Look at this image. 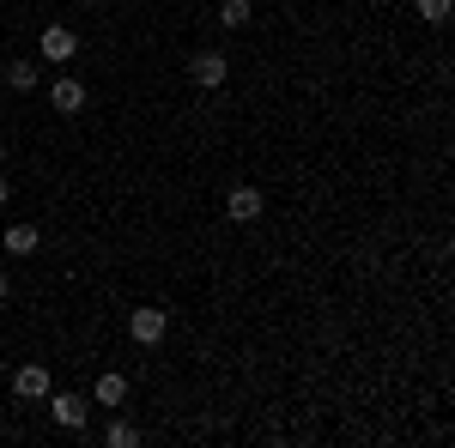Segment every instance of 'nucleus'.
Segmentation results:
<instances>
[{
  "instance_id": "obj_1",
  "label": "nucleus",
  "mask_w": 455,
  "mask_h": 448,
  "mask_svg": "<svg viewBox=\"0 0 455 448\" xmlns=\"http://www.w3.org/2000/svg\"><path fill=\"white\" fill-rule=\"evenodd\" d=\"M225 73H231V61H225L219 49H201V55L188 61V79H195L201 91H219V85H225Z\"/></svg>"
},
{
  "instance_id": "obj_2",
  "label": "nucleus",
  "mask_w": 455,
  "mask_h": 448,
  "mask_svg": "<svg viewBox=\"0 0 455 448\" xmlns=\"http://www.w3.org/2000/svg\"><path fill=\"white\" fill-rule=\"evenodd\" d=\"M261 212H267V194L261 188H231L225 194V218H237V224H255Z\"/></svg>"
},
{
  "instance_id": "obj_3",
  "label": "nucleus",
  "mask_w": 455,
  "mask_h": 448,
  "mask_svg": "<svg viewBox=\"0 0 455 448\" xmlns=\"http://www.w3.org/2000/svg\"><path fill=\"white\" fill-rule=\"evenodd\" d=\"M49 104H55V115H79V109H85V85H79V79H55V85H49Z\"/></svg>"
},
{
  "instance_id": "obj_4",
  "label": "nucleus",
  "mask_w": 455,
  "mask_h": 448,
  "mask_svg": "<svg viewBox=\"0 0 455 448\" xmlns=\"http://www.w3.org/2000/svg\"><path fill=\"white\" fill-rule=\"evenodd\" d=\"M12 394H19V400H49V370H43V364L12 370Z\"/></svg>"
},
{
  "instance_id": "obj_5",
  "label": "nucleus",
  "mask_w": 455,
  "mask_h": 448,
  "mask_svg": "<svg viewBox=\"0 0 455 448\" xmlns=\"http://www.w3.org/2000/svg\"><path fill=\"white\" fill-rule=\"evenodd\" d=\"M73 55H79V36L68 25H49L43 31V61H73Z\"/></svg>"
},
{
  "instance_id": "obj_6",
  "label": "nucleus",
  "mask_w": 455,
  "mask_h": 448,
  "mask_svg": "<svg viewBox=\"0 0 455 448\" xmlns=\"http://www.w3.org/2000/svg\"><path fill=\"white\" fill-rule=\"evenodd\" d=\"M128 334H134L140 345H158L164 340V310H134L128 315Z\"/></svg>"
},
{
  "instance_id": "obj_7",
  "label": "nucleus",
  "mask_w": 455,
  "mask_h": 448,
  "mask_svg": "<svg viewBox=\"0 0 455 448\" xmlns=\"http://www.w3.org/2000/svg\"><path fill=\"white\" fill-rule=\"evenodd\" d=\"M49 418H55L61 430H73V424H85V400H79V394H49Z\"/></svg>"
},
{
  "instance_id": "obj_8",
  "label": "nucleus",
  "mask_w": 455,
  "mask_h": 448,
  "mask_svg": "<svg viewBox=\"0 0 455 448\" xmlns=\"http://www.w3.org/2000/svg\"><path fill=\"white\" fill-rule=\"evenodd\" d=\"M122 400H128V376H116V370L98 376V406H122Z\"/></svg>"
},
{
  "instance_id": "obj_9",
  "label": "nucleus",
  "mask_w": 455,
  "mask_h": 448,
  "mask_svg": "<svg viewBox=\"0 0 455 448\" xmlns=\"http://www.w3.org/2000/svg\"><path fill=\"white\" fill-rule=\"evenodd\" d=\"M36 224H12V231H6V255H36Z\"/></svg>"
},
{
  "instance_id": "obj_10",
  "label": "nucleus",
  "mask_w": 455,
  "mask_h": 448,
  "mask_svg": "<svg viewBox=\"0 0 455 448\" xmlns=\"http://www.w3.org/2000/svg\"><path fill=\"white\" fill-rule=\"evenodd\" d=\"M6 85H12V91H31L36 85V61H6Z\"/></svg>"
},
{
  "instance_id": "obj_11",
  "label": "nucleus",
  "mask_w": 455,
  "mask_h": 448,
  "mask_svg": "<svg viewBox=\"0 0 455 448\" xmlns=\"http://www.w3.org/2000/svg\"><path fill=\"white\" fill-rule=\"evenodd\" d=\"M104 443H109V448H134V443H140V430H134L128 418H116V424L104 430Z\"/></svg>"
},
{
  "instance_id": "obj_12",
  "label": "nucleus",
  "mask_w": 455,
  "mask_h": 448,
  "mask_svg": "<svg viewBox=\"0 0 455 448\" xmlns=\"http://www.w3.org/2000/svg\"><path fill=\"white\" fill-rule=\"evenodd\" d=\"M219 19H225V31H243V25H249V0H225Z\"/></svg>"
},
{
  "instance_id": "obj_13",
  "label": "nucleus",
  "mask_w": 455,
  "mask_h": 448,
  "mask_svg": "<svg viewBox=\"0 0 455 448\" xmlns=\"http://www.w3.org/2000/svg\"><path fill=\"white\" fill-rule=\"evenodd\" d=\"M413 6H419V19H425V25H443V19H450V6H455V0H413Z\"/></svg>"
},
{
  "instance_id": "obj_14",
  "label": "nucleus",
  "mask_w": 455,
  "mask_h": 448,
  "mask_svg": "<svg viewBox=\"0 0 455 448\" xmlns=\"http://www.w3.org/2000/svg\"><path fill=\"white\" fill-rule=\"evenodd\" d=\"M6 200H12V188H6V176H0V207H6Z\"/></svg>"
},
{
  "instance_id": "obj_15",
  "label": "nucleus",
  "mask_w": 455,
  "mask_h": 448,
  "mask_svg": "<svg viewBox=\"0 0 455 448\" xmlns=\"http://www.w3.org/2000/svg\"><path fill=\"white\" fill-rule=\"evenodd\" d=\"M0 297H6V273H0Z\"/></svg>"
},
{
  "instance_id": "obj_16",
  "label": "nucleus",
  "mask_w": 455,
  "mask_h": 448,
  "mask_svg": "<svg viewBox=\"0 0 455 448\" xmlns=\"http://www.w3.org/2000/svg\"><path fill=\"white\" fill-rule=\"evenodd\" d=\"M0 164H6V145H0Z\"/></svg>"
},
{
  "instance_id": "obj_17",
  "label": "nucleus",
  "mask_w": 455,
  "mask_h": 448,
  "mask_svg": "<svg viewBox=\"0 0 455 448\" xmlns=\"http://www.w3.org/2000/svg\"><path fill=\"white\" fill-rule=\"evenodd\" d=\"M79 6H98V0H79Z\"/></svg>"
},
{
  "instance_id": "obj_18",
  "label": "nucleus",
  "mask_w": 455,
  "mask_h": 448,
  "mask_svg": "<svg viewBox=\"0 0 455 448\" xmlns=\"http://www.w3.org/2000/svg\"><path fill=\"white\" fill-rule=\"evenodd\" d=\"M0 122H6V115H0Z\"/></svg>"
}]
</instances>
